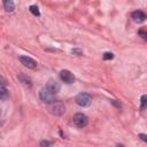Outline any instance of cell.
<instances>
[{"label": "cell", "instance_id": "6da1fadb", "mask_svg": "<svg viewBox=\"0 0 147 147\" xmlns=\"http://www.w3.org/2000/svg\"><path fill=\"white\" fill-rule=\"evenodd\" d=\"M48 111H49L52 115L61 116V115H63L64 111H65V106L63 105V102L55 100V101L48 103Z\"/></svg>", "mask_w": 147, "mask_h": 147}, {"label": "cell", "instance_id": "7a4b0ae2", "mask_svg": "<svg viewBox=\"0 0 147 147\" xmlns=\"http://www.w3.org/2000/svg\"><path fill=\"white\" fill-rule=\"evenodd\" d=\"M39 98L41 99V101H44L45 103H51L53 101H55V93L51 92L48 88L42 87L39 91Z\"/></svg>", "mask_w": 147, "mask_h": 147}, {"label": "cell", "instance_id": "3957f363", "mask_svg": "<svg viewBox=\"0 0 147 147\" xmlns=\"http://www.w3.org/2000/svg\"><path fill=\"white\" fill-rule=\"evenodd\" d=\"M75 101H76V103H77L78 106H80V107H88V106L91 105V102H92V98H91V95L87 94V93H79V94L76 96Z\"/></svg>", "mask_w": 147, "mask_h": 147}, {"label": "cell", "instance_id": "277c9868", "mask_svg": "<svg viewBox=\"0 0 147 147\" xmlns=\"http://www.w3.org/2000/svg\"><path fill=\"white\" fill-rule=\"evenodd\" d=\"M74 124L77 126V127H85L88 123V118L85 114H82V113H77L74 115Z\"/></svg>", "mask_w": 147, "mask_h": 147}, {"label": "cell", "instance_id": "5b68a950", "mask_svg": "<svg viewBox=\"0 0 147 147\" xmlns=\"http://www.w3.org/2000/svg\"><path fill=\"white\" fill-rule=\"evenodd\" d=\"M60 78L62 82H64L67 84H72L75 82V76L69 70H62L60 72Z\"/></svg>", "mask_w": 147, "mask_h": 147}, {"label": "cell", "instance_id": "8992f818", "mask_svg": "<svg viewBox=\"0 0 147 147\" xmlns=\"http://www.w3.org/2000/svg\"><path fill=\"white\" fill-rule=\"evenodd\" d=\"M20 61L22 62V64H24L25 67H28L30 69H34L37 67V62L32 57H30V56L22 55V56H20Z\"/></svg>", "mask_w": 147, "mask_h": 147}, {"label": "cell", "instance_id": "52a82bcc", "mask_svg": "<svg viewBox=\"0 0 147 147\" xmlns=\"http://www.w3.org/2000/svg\"><path fill=\"white\" fill-rule=\"evenodd\" d=\"M46 88H48L51 92H53V93H57L59 91H60V88H61V86H60V84L55 80V79H49L47 83H46V86H45Z\"/></svg>", "mask_w": 147, "mask_h": 147}, {"label": "cell", "instance_id": "ba28073f", "mask_svg": "<svg viewBox=\"0 0 147 147\" xmlns=\"http://www.w3.org/2000/svg\"><path fill=\"white\" fill-rule=\"evenodd\" d=\"M132 18H133V21H134V22L141 23V22L146 21L147 15H146V13H145V11H142V10H136V11H133V13H132Z\"/></svg>", "mask_w": 147, "mask_h": 147}, {"label": "cell", "instance_id": "9c48e42d", "mask_svg": "<svg viewBox=\"0 0 147 147\" xmlns=\"http://www.w3.org/2000/svg\"><path fill=\"white\" fill-rule=\"evenodd\" d=\"M17 78H18V80H20L24 86H26V87H31V86H32V80H31V78H30L29 76H26V75H24V74H20V75L17 76Z\"/></svg>", "mask_w": 147, "mask_h": 147}, {"label": "cell", "instance_id": "30bf717a", "mask_svg": "<svg viewBox=\"0 0 147 147\" xmlns=\"http://www.w3.org/2000/svg\"><path fill=\"white\" fill-rule=\"evenodd\" d=\"M3 8H5V10L8 11V13L14 11V9H15L14 0H3Z\"/></svg>", "mask_w": 147, "mask_h": 147}, {"label": "cell", "instance_id": "8fae6325", "mask_svg": "<svg viewBox=\"0 0 147 147\" xmlns=\"http://www.w3.org/2000/svg\"><path fill=\"white\" fill-rule=\"evenodd\" d=\"M0 91H1L0 92V99L1 100H5L7 98V95H8V91H7L6 86H5V84H1V90Z\"/></svg>", "mask_w": 147, "mask_h": 147}, {"label": "cell", "instance_id": "7c38bea8", "mask_svg": "<svg viewBox=\"0 0 147 147\" xmlns=\"http://www.w3.org/2000/svg\"><path fill=\"white\" fill-rule=\"evenodd\" d=\"M140 109L146 110L147 109V95H142L140 99Z\"/></svg>", "mask_w": 147, "mask_h": 147}, {"label": "cell", "instance_id": "4fadbf2b", "mask_svg": "<svg viewBox=\"0 0 147 147\" xmlns=\"http://www.w3.org/2000/svg\"><path fill=\"white\" fill-rule=\"evenodd\" d=\"M29 10H30V13H31L32 15H34V16H39V15H40L39 8H38L37 6H34V5L30 6V7H29Z\"/></svg>", "mask_w": 147, "mask_h": 147}, {"label": "cell", "instance_id": "5bb4252c", "mask_svg": "<svg viewBox=\"0 0 147 147\" xmlns=\"http://www.w3.org/2000/svg\"><path fill=\"white\" fill-rule=\"evenodd\" d=\"M113 57H114V54L110 53V52H106L103 54V60H111Z\"/></svg>", "mask_w": 147, "mask_h": 147}, {"label": "cell", "instance_id": "9a60e30c", "mask_svg": "<svg viewBox=\"0 0 147 147\" xmlns=\"http://www.w3.org/2000/svg\"><path fill=\"white\" fill-rule=\"evenodd\" d=\"M139 36H140L144 40L147 41V30H140V31H139Z\"/></svg>", "mask_w": 147, "mask_h": 147}, {"label": "cell", "instance_id": "2e32d148", "mask_svg": "<svg viewBox=\"0 0 147 147\" xmlns=\"http://www.w3.org/2000/svg\"><path fill=\"white\" fill-rule=\"evenodd\" d=\"M139 138L142 140V141H145V142H147V134H144V133H140L139 134Z\"/></svg>", "mask_w": 147, "mask_h": 147}, {"label": "cell", "instance_id": "e0dca14e", "mask_svg": "<svg viewBox=\"0 0 147 147\" xmlns=\"http://www.w3.org/2000/svg\"><path fill=\"white\" fill-rule=\"evenodd\" d=\"M40 145H41V146H48V145H51V142H48V141H42Z\"/></svg>", "mask_w": 147, "mask_h": 147}]
</instances>
